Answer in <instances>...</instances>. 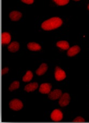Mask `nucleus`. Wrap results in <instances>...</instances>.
Masks as SVG:
<instances>
[{
	"label": "nucleus",
	"mask_w": 89,
	"mask_h": 123,
	"mask_svg": "<svg viewBox=\"0 0 89 123\" xmlns=\"http://www.w3.org/2000/svg\"><path fill=\"white\" fill-rule=\"evenodd\" d=\"M63 21L59 18H51L43 22L42 24V28L45 31H51L56 29L62 25Z\"/></svg>",
	"instance_id": "obj_1"
},
{
	"label": "nucleus",
	"mask_w": 89,
	"mask_h": 123,
	"mask_svg": "<svg viewBox=\"0 0 89 123\" xmlns=\"http://www.w3.org/2000/svg\"><path fill=\"white\" fill-rule=\"evenodd\" d=\"M10 108L14 111H19L23 108V105L22 101L17 99H13L9 103Z\"/></svg>",
	"instance_id": "obj_2"
},
{
	"label": "nucleus",
	"mask_w": 89,
	"mask_h": 123,
	"mask_svg": "<svg viewBox=\"0 0 89 123\" xmlns=\"http://www.w3.org/2000/svg\"><path fill=\"white\" fill-rule=\"evenodd\" d=\"M70 100V98L69 94L67 93H64L59 98V104L62 107L66 106L69 104Z\"/></svg>",
	"instance_id": "obj_3"
},
{
	"label": "nucleus",
	"mask_w": 89,
	"mask_h": 123,
	"mask_svg": "<svg viewBox=\"0 0 89 123\" xmlns=\"http://www.w3.org/2000/svg\"><path fill=\"white\" fill-rule=\"evenodd\" d=\"M55 78L57 81H61L64 80L66 78L65 72L61 68L57 67L55 69Z\"/></svg>",
	"instance_id": "obj_4"
},
{
	"label": "nucleus",
	"mask_w": 89,
	"mask_h": 123,
	"mask_svg": "<svg viewBox=\"0 0 89 123\" xmlns=\"http://www.w3.org/2000/svg\"><path fill=\"white\" fill-rule=\"evenodd\" d=\"M51 118L53 121L55 122H59L63 119V113L60 110L56 109L51 113Z\"/></svg>",
	"instance_id": "obj_5"
},
{
	"label": "nucleus",
	"mask_w": 89,
	"mask_h": 123,
	"mask_svg": "<svg viewBox=\"0 0 89 123\" xmlns=\"http://www.w3.org/2000/svg\"><path fill=\"white\" fill-rule=\"evenodd\" d=\"M52 88V86L50 84L44 83L42 84L40 86L39 91L42 94H49L50 93L51 90Z\"/></svg>",
	"instance_id": "obj_6"
},
{
	"label": "nucleus",
	"mask_w": 89,
	"mask_h": 123,
	"mask_svg": "<svg viewBox=\"0 0 89 123\" xmlns=\"http://www.w3.org/2000/svg\"><path fill=\"white\" fill-rule=\"evenodd\" d=\"M62 95V91L59 90H55L52 92H50L49 94V98L51 100H55L59 98H60L61 97Z\"/></svg>",
	"instance_id": "obj_7"
},
{
	"label": "nucleus",
	"mask_w": 89,
	"mask_h": 123,
	"mask_svg": "<svg viewBox=\"0 0 89 123\" xmlns=\"http://www.w3.org/2000/svg\"><path fill=\"white\" fill-rule=\"evenodd\" d=\"M80 49L79 46H75L73 47H72L71 48L69 49L68 52H67V55L69 56H75L80 52Z\"/></svg>",
	"instance_id": "obj_8"
},
{
	"label": "nucleus",
	"mask_w": 89,
	"mask_h": 123,
	"mask_svg": "<svg viewBox=\"0 0 89 123\" xmlns=\"http://www.w3.org/2000/svg\"><path fill=\"white\" fill-rule=\"evenodd\" d=\"M11 41V36L10 34L4 32L2 34V44H7L9 43Z\"/></svg>",
	"instance_id": "obj_9"
},
{
	"label": "nucleus",
	"mask_w": 89,
	"mask_h": 123,
	"mask_svg": "<svg viewBox=\"0 0 89 123\" xmlns=\"http://www.w3.org/2000/svg\"><path fill=\"white\" fill-rule=\"evenodd\" d=\"M38 87H39V85H38L37 82H33V83L28 84L27 85L25 86L24 90L28 92H33V91H34L36 90Z\"/></svg>",
	"instance_id": "obj_10"
},
{
	"label": "nucleus",
	"mask_w": 89,
	"mask_h": 123,
	"mask_svg": "<svg viewBox=\"0 0 89 123\" xmlns=\"http://www.w3.org/2000/svg\"><path fill=\"white\" fill-rule=\"evenodd\" d=\"M8 50L10 52L15 53L17 51H18L20 48V44L17 42H12V43H10L9 46H8Z\"/></svg>",
	"instance_id": "obj_11"
},
{
	"label": "nucleus",
	"mask_w": 89,
	"mask_h": 123,
	"mask_svg": "<svg viewBox=\"0 0 89 123\" xmlns=\"http://www.w3.org/2000/svg\"><path fill=\"white\" fill-rule=\"evenodd\" d=\"M10 18L12 21H17L20 20L22 17V13L17 11H14L10 12Z\"/></svg>",
	"instance_id": "obj_12"
},
{
	"label": "nucleus",
	"mask_w": 89,
	"mask_h": 123,
	"mask_svg": "<svg viewBox=\"0 0 89 123\" xmlns=\"http://www.w3.org/2000/svg\"><path fill=\"white\" fill-rule=\"evenodd\" d=\"M28 48L29 50H33V51H37L41 49V47L39 44L35 42H30L28 44Z\"/></svg>",
	"instance_id": "obj_13"
},
{
	"label": "nucleus",
	"mask_w": 89,
	"mask_h": 123,
	"mask_svg": "<svg viewBox=\"0 0 89 123\" xmlns=\"http://www.w3.org/2000/svg\"><path fill=\"white\" fill-rule=\"evenodd\" d=\"M48 70V66L45 63H42L41 65V66L39 67L36 71L38 75H43L44 73H45L46 71Z\"/></svg>",
	"instance_id": "obj_14"
},
{
	"label": "nucleus",
	"mask_w": 89,
	"mask_h": 123,
	"mask_svg": "<svg viewBox=\"0 0 89 123\" xmlns=\"http://www.w3.org/2000/svg\"><path fill=\"white\" fill-rule=\"evenodd\" d=\"M57 46L63 50H67L69 48V44L66 41H58L57 43Z\"/></svg>",
	"instance_id": "obj_15"
},
{
	"label": "nucleus",
	"mask_w": 89,
	"mask_h": 123,
	"mask_svg": "<svg viewBox=\"0 0 89 123\" xmlns=\"http://www.w3.org/2000/svg\"><path fill=\"white\" fill-rule=\"evenodd\" d=\"M33 74L30 71H28L25 75L23 77V81L24 82L30 81L33 79Z\"/></svg>",
	"instance_id": "obj_16"
},
{
	"label": "nucleus",
	"mask_w": 89,
	"mask_h": 123,
	"mask_svg": "<svg viewBox=\"0 0 89 123\" xmlns=\"http://www.w3.org/2000/svg\"><path fill=\"white\" fill-rule=\"evenodd\" d=\"M19 87H20V82L17 81H15L11 84V85L9 87V90L10 91H13L14 90L18 88Z\"/></svg>",
	"instance_id": "obj_17"
},
{
	"label": "nucleus",
	"mask_w": 89,
	"mask_h": 123,
	"mask_svg": "<svg viewBox=\"0 0 89 123\" xmlns=\"http://www.w3.org/2000/svg\"><path fill=\"white\" fill-rule=\"evenodd\" d=\"M54 2L58 6H64L69 2V0H54Z\"/></svg>",
	"instance_id": "obj_18"
},
{
	"label": "nucleus",
	"mask_w": 89,
	"mask_h": 123,
	"mask_svg": "<svg viewBox=\"0 0 89 123\" xmlns=\"http://www.w3.org/2000/svg\"><path fill=\"white\" fill-rule=\"evenodd\" d=\"M73 122L74 123H84L85 122V120L83 118H82L81 117H78L76 118L75 119L73 120Z\"/></svg>",
	"instance_id": "obj_19"
},
{
	"label": "nucleus",
	"mask_w": 89,
	"mask_h": 123,
	"mask_svg": "<svg viewBox=\"0 0 89 123\" xmlns=\"http://www.w3.org/2000/svg\"><path fill=\"white\" fill-rule=\"evenodd\" d=\"M9 68L7 67H6V68H4L2 69V75H3L4 74H7L8 72H9Z\"/></svg>",
	"instance_id": "obj_20"
},
{
	"label": "nucleus",
	"mask_w": 89,
	"mask_h": 123,
	"mask_svg": "<svg viewBox=\"0 0 89 123\" xmlns=\"http://www.w3.org/2000/svg\"><path fill=\"white\" fill-rule=\"evenodd\" d=\"M21 1L28 5H31L33 3V0H21Z\"/></svg>",
	"instance_id": "obj_21"
},
{
	"label": "nucleus",
	"mask_w": 89,
	"mask_h": 123,
	"mask_svg": "<svg viewBox=\"0 0 89 123\" xmlns=\"http://www.w3.org/2000/svg\"><path fill=\"white\" fill-rule=\"evenodd\" d=\"M75 1H80V0H75Z\"/></svg>",
	"instance_id": "obj_22"
},
{
	"label": "nucleus",
	"mask_w": 89,
	"mask_h": 123,
	"mask_svg": "<svg viewBox=\"0 0 89 123\" xmlns=\"http://www.w3.org/2000/svg\"><path fill=\"white\" fill-rule=\"evenodd\" d=\"M88 9L89 10V6H88Z\"/></svg>",
	"instance_id": "obj_23"
}]
</instances>
